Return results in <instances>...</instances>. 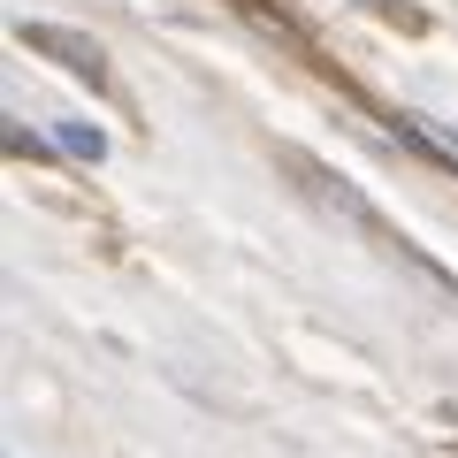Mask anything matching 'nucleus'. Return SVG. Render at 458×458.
<instances>
[{"mask_svg":"<svg viewBox=\"0 0 458 458\" xmlns=\"http://www.w3.org/2000/svg\"><path fill=\"white\" fill-rule=\"evenodd\" d=\"M16 38H23L31 54H47V62H62L69 77H77V84H92V92H107V84H114L107 47H99V38H84V31H69V23H23Z\"/></svg>","mask_w":458,"mask_h":458,"instance_id":"nucleus-1","label":"nucleus"},{"mask_svg":"<svg viewBox=\"0 0 458 458\" xmlns=\"http://www.w3.org/2000/svg\"><path fill=\"white\" fill-rule=\"evenodd\" d=\"M397 138L420 146V153H436L443 168H458V131H451V123H436V114H397Z\"/></svg>","mask_w":458,"mask_h":458,"instance_id":"nucleus-2","label":"nucleus"},{"mask_svg":"<svg viewBox=\"0 0 458 458\" xmlns=\"http://www.w3.org/2000/svg\"><path fill=\"white\" fill-rule=\"evenodd\" d=\"M54 153H69V161H107V131L99 123H54Z\"/></svg>","mask_w":458,"mask_h":458,"instance_id":"nucleus-3","label":"nucleus"},{"mask_svg":"<svg viewBox=\"0 0 458 458\" xmlns=\"http://www.w3.org/2000/svg\"><path fill=\"white\" fill-rule=\"evenodd\" d=\"M237 8H245V16H260V23H267L276 38H291V47H306V23L291 16V0H237Z\"/></svg>","mask_w":458,"mask_h":458,"instance_id":"nucleus-4","label":"nucleus"},{"mask_svg":"<svg viewBox=\"0 0 458 458\" xmlns=\"http://www.w3.org/2000/svg\"><path fill=\"white\" fill-rule=\"evenodd\" d=\"M8 153H23V161H47L54 138H38V131H8Z\"/></svg>","mask_w":458,"mask_h":458,"instance_id":"nucleus-5","label":"nucleus"}]
</instances>
